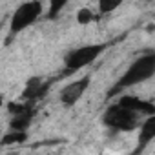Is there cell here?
Masks as SVG:
<instances>
[{
    "label": "cell",
    "instance_id": "obj_10",
    "mask_svg": "<svg viewBox=\"0 0 155 155\" xmlns=\"http://www.w3.org/2000/svg\"><path fill=\"white\" fill-rule=\"evenodd\" d=\"M28 139V131H6V135L2 137V144L9 146V144H22Z\"/></svg>",
    "mask_w": 155,
    "mask_h": 155
},
{
    "label": "cell",
    "instance_id": "obj_9",
    "mask_svg": "<svg viewBox=\"0 0 155 155\" xmlns=\"http://www.w3.org/2000/svg\"><path fill=\"white\" fill-rule=\"evenodd\" d=\"M33 117H35V106L26 110L24 113L13 115L9 120V131H28L33 122Z\"/></svg>",
    "mask_w": 155,
    "mask_h": 155
},
{
    "label": "cell",
    "instance_id": "obj_12",
    "mask_svg": "<svg viewBox=\"0 0 155 155\" xmlns=\"http://www.w3.org/2000/svg\"><path fill=\"white\" fill-rule=\"evenodd\" d=\"M119 6H120V2H119V0H113V2L102 0V2L99 4V9H101V13H102V15H108V13H111L113 9H117Z\"/></svg>",
    "mask_w": 155,
    "mask_h": 155
},
{
    "label": "cell",
    "instance_id": "obj_1",
    "mask_svg": "<svg viewBox=\"0 0 155 155\" xmlns=\"http://www.w3.org/2000/svg\"><path fill=\"white\" fill-rule=\"evenodd\" d=\"M153 75H155V53H144L126 68V71L119 77V81L108 91V97L111 99L128 88H133L140 82H146Z\"/></svg>",
    "mask_w": 155,
    "mask_h": 155
},
{
    "label": "cell",
    "instance_id": "obj_3",
    "mask_svg": "<svg viewBox=\"0 0 155 155\" xmlns=\"http://www.w3.org/2000/svg\"><path fill=\"white\" fill-rule=\"evenodd\" d=\"M110 44L106 42H97V44H86L81 48H75L64 57V75L75 73L86 66H91L106 49Z\"/></svg>",
    "mask_w": 155,
    "mask_h": 155
},
{
    "label": "cell",
    "instance_id": "obj_8",
    "mask_svg": "<svg viewBox=\"0 0 155 155\" xmlns=\"http://www.w3.org/2000/svg\"><path fill=\"white\" fill-rule=\"evenodd\" d=\"M117 101H119L120 104H124L126 108H130V110L140 113V115H146V117L155 115V104L150 102V101H144V99H140V97H135V95H122V97H119Z\"/></svg>",
    "mask_w": 155,
    "mask_h": 155
},
{
    "label": "cell",
    "instance_id": "obj_13",
    "mask_svg": "<svg viewBox=\"0 0 155 155\" xmlns=\"http://www.w3.org/2000/svg\"><path fill=\"white\" fill-rule=\"evenodd\" d=\"M66 6V2H51V6H49V11H48V17L49 18H55L58 13H60V9Z\"/></svg>",
    "mask_w": 155,
    "mask_h": 155
},
{
    "label": "cell",
    "instance_id": "obj_5",
    "mask_svg": "<svg viewBox=\"0 0 155 155\" xmlns=\"http://www.w3.org/2000/svg\"><path fill=\"white\" fill-rule=\"evenodd\" d=\"M91 84V75H84L82 79L79 81H73L71 84L64 86L58 93V101L64 108H73L77 102L82 99V95L86 93V90Z\"/></svg>",
    "mask_w": 155,
    "mask_h": 155
},
{
    "label": "cell",
    "instance_id": "obj_7",
    "mask_svg": "<svg viewBox=\"0 0 155 155\" xmlns=\"http://www.w3.org/2000/svg\"><path fill=\"white\" fill-rule=\"evenodd\" d=\"M155 139V115L146 117V120L140 124L139 128V137H137V148L133 151V155H140L146 146Z\"/></svg>",
    "mask_w": 155,
    "mask_h": 155
},
{
    "label": "cell",
    "instance_id": "obj_11",
    "mask_svg": "<svg viewBox=\"0 0 155 155\" xmlns=\"http://www.w3.org/2000/svg\"><path fill=\"white\" fill-rule=\"evenodd\" d=\"M97 18H99V15H95V13H93L91 9H88V8L81 9V11H79V15H77V22L82 24V26L91 24V22H95Z\"/></svg>",
    "mask_w": 155,
    "mask_h": 155
},
{
    "label": "cell",
    "instance_id": "obj_6",
    "mask_svg": "<svg viewBox=\"0 0 155 155\" xmlns=\"http://www.w3.org/2000/svg\"><path fill=\"white\" fill-rule=\"evenodd\" d=\"M48 82H44L42 77H29L24 90H22V95L20 99L24 102H37L40 101L46 93H48Z\"/></svg>",
    "mask_w": 155,
    "mask_h": 155
},
{
    "label": "cell",
    "instance_id": "obj_2",
    "mask_svg": "<svg viewBox=\"0 0 155 155\" xmlns=\"http://www.w3.org/2000/svg\"><path fill=\"white\" fill-rule=\"evenodd\" d=\"M102 124L113 131H133L140 126V113L115 101L102 113Z\"/></svg>",
    "mask_w": 155,
    "mask_h": 155
},
{
    "label": "cell",
    "instance_id": "obj_4",
    "mask_svg": "<svg viewBox=\"0 0 155 155\" xmlns=\"http://www.w3.org/2000/svg\"><path fill=\"white\" fill-rule=\"evenodd\" d=\"M42 11H44V6H42V2H37V0L20 4L13 11L11 20H9V31H11V35L22 33L24 29H28L29 26H33L40 18Z\"/></svg>",
    "mask_w": 155,
    "mask_h": 155
}]
</instances>
